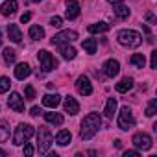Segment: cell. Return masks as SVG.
<instances>
[{
  "label": "cell",
  "instance_id": "obj_1",
  "mask_svg": "<svg viewBox=\"0 0 157 157\" xmlns=\"http://www.w3.org/2000/svg\"><path fill=\"white\" fill-rule=\"evenodd\" d=\"M100 124H102L100 115H98V113H89V115L82 120V129H80L82 139H83V140H91V139L98 133Z\"/></svg>",
  "mask_w": 157,
  "mask_h": 157
},
{
  "label": "cell",
  "instance_id": "obj_2",
  "mask_svg": "<svg viewBox=\"0 0 157 157\" xmlns=\"http://www.w3.org/2000/svg\"><path fill=\"white\" fill-rule=\"evenodd\" d=\"M118 43L124 44V46H129V48H137L140 43H142V35L135 30H120L118 35H117Z\"/></svg>",
  "mask_w": 157,
  "mask_h": 157
},
{
  "label": "cell",
  "instance_id": "obj_3",
  "mask_svg": "<svg viewBox=\"0 0 157 157\" xmlns=\"http://www.w3.org/2000/svg\"><path fill=\"white\" fill-rule=\"evenodd\" d=\"M33 133H35L33 126H30V124H19L17 129H15V135H13V144L21 146V144L28 142L33 137Z\"/></svg>",
  "mask_w": 157,
  "mask_h": 157
},
{
  "label": "cell",
  "instance_id": "obj_4",
  "mask_svg": "<svg viewBox=\"0 0 157 157\" xmlns=\"http://www.w3.org/2000/svg\"><path fill=\"white\" fill-rule=\"evenodd\" d=\"M52 133H50V129L48 128H44V126H41L39 128V133H37V148H39V153H46L48 150H50V146H52Z\"/></svg>",
  "mask_w": 157,
  "mask_h": 157
},
{
  "label": "cell",
  "instance_id": "obj_5",
  "mask_svg": "<svg viewBox=\"0 0 157 157\" xmlns=\"http://www.w3.org/2000/svg\"><path fill=\"white\" fill-rule=\"evenodd\" d=\"M133 126H135V117H133L131 109H129L128 105H124V107L120 109V115H118V128L124 129V131H128V129H131Z\"/></svg>",
  "mask_w": 157,
  "mask_h": 157
},
{
  "label": "cell",
  "instance_id": "obj_6",
  "mask_svg": "<svg viewBox=\"0 0 157 157\" xmlns=\"http://www.w3.org/2000/svg\"><path fill=\"white\" fill-rule=\"evenodd\" d=\"M37 59L41 61V68H43L44 72H50V70H54V68L57 67V61H56V59H54L46 50H39Z\"/></svg>",
  "mask_w": 157,
  "mask_h": 157
},
{
  "label": "cell",
  "instance_id": "obj_7",
  "mask_svg": "<svg viewBox=\"0 0 157 157\" xmlns=\"http://www.w3.org/2000/svg\"><path fill=\"white\" fill-rule=\"evenodd\" d=\"M131 142L137 150H150L151 148V137L148 133H135Z\"/></svg>",
  "mask_w": 157,
  "mask_h": 157
},
{
  "label": "cell",
  "instance_id": "obj_8",
  "mask_svg": "<svg viewBox=\"0 0 157 157\" xmlns=\"http://www.w3.org/2000/svg\"><path fill=\"white\" fill-rule=\"evenodd\" d=\"M78 39V33L72 32V30H65V32H59L57 35L52 37V44H65V43H72Z\"/></svg>",
  "mask_w": 157,
  "mask_h": 157
},
{
  "label": "cell",
  "instance_id": "obj_9",
  "mask_svg": "<svg viewBox=\"0 0 157 157\" xmlns=\"http://www.w3.org/2000/svg\"><path fill=\"white\" fill-rule=\"evenodd\" d=\"M76 89H78V93L83 94V96L93 94V85H91L87 76H80V78H78V80H76Z\"/></svg>",
  "mask_w": 157,
  "mask_h": 157
},
{
  "label": "cell",
  "instance_id": "obj_10",
  "mask_svg": "<svg viewBox=\"0 0 157 157\" xmlns=\"http://www.w3.org/2000/svg\"><path fill=\"white\" fill-rule=\"evenodd\" d=\"M8 105H10V109H13L15 113H22V111H24V98H22L19 93H11L10 98H8Z\"/></svg>",
  "mask_w": 157,
  "mask_h": 157
},
{
  "label": "cell",
  "instance_id": "obj_11",
  "mask_svg": "<svg viewBox=\"0 0 157 157\" xmlns=\"http://www.w3.org/2000/svg\"><path fill=\"white\" fill-rule=\"evenodd\" d=\"M104 72H105V76L115 78V76L120 72V65H118V61H117V59H107V61L104 63Z\"/></svg>",
  "mask_w": 157,
  "mask_h": 157
},
{
  "label": "cell",
  "instance_id": "obj_12",
  "mask_svg": "<svg viewBox=\"0 0 157 157\" xmlns=\"http://www.w3.org/2000/svg\"><path fill=\"white\" fill-rule=\"evenodd\" d=\"M63 107H65V113H68V115H78V113H80V104L76 102L74 96H67Z\"/></svg>",
  "mask_w": 157,
  "mask_h": 157
},
{
  "label": "cell",
  "instance_id": "obj_13",
  "mask_svg": "<svg viewBox=\"0 0 157 157\" xmlns=\"http://www.w3.org/2000/svg\"><path fill=\"white\" fill-rule=\"evenodd\" d=\"M68 21H74L78 15H80V4L76 0H67V11H65Z\"/></svg>",
  "mask_w": 157,
  "mask_h": 157
},
{
  "label": "cell",
  "instance_id": "obj_14",
  "mask_svg": "<svg viewBox=\"0 0 157 157\" xmlns=\"http://www.w3.org/2000/svg\"><path fill=\"white\" fill-rule=\"evenodd\" d=\"M59 104H61V96H59V94H44V96H43V105H44V107L56 109Z\"/></svg>",
  "mask_w": 157,
  "mask_h": 157
},
{
  "label": "cell",
  "instance_id": "obj_15",
  "mask_svg": "<svg viewBox=\"0 0 157 157\" xmlns=\"http://www.w3.org/2000/svg\"><path fill=\"white\" fill-rule=\"evenodd\" d=\"M30 74H32V68H30L28 63L17 65V68H15V78H17V80H24V78H28Z\"/></svg>",
  "mask_w": 157,
  "mask_h": 157
},
{
  "label": "cell",
  "instance_id": "obj_16",
  "mask_svg": "<svg viewBox=\"0 0 157 157\" xmlns=\"http://www.w3.org/2000/svg\"><path fill=\"white\" fill-rule=\"evenodd\" d=\"M17 8H19V2H17V0H8V2H4L2 4V8H0V10H2V15H13L15 11H17Z\"/></svg>",
  "mask_w": 157,
  "mask_h": 157
},
{
  "label": "cell",
  "instance_id": "obj_17",
  "mask_svg": "<svg viewBox=\"0 0 157 157\" xmlns=\"http://www.w3.org/2000/svg\"><path fill=\"white\" fill-rule=\"evenodd\" d=\"M8 35H10V39L13 43H21L22 41V33H21L17 24H8Z\"/></svg>",
  "mask_w": 157,
  "mask_h": 157
},
{
  "label": "cell",
  "instance_id": "obj_18",
  "mask_svg": "<svg viewBox=\"0 0 157 157\" xmlns=\"http://www.w3.org/2000/svg\"><path fill=\"white\" fill-rule=\"evenodd\" d=\"M113 6H115V15H117V19L124 21V19L129 17V10L124 6V2H117V4H113Z\"/></svg>",
  "mask_w": 157,
  "mask_h": 157
},
{
  "label": "cell",
  "instance_id": "obj_19",
  "mask_svg": "<svg viewBox=\"0 0 157 157\" xmlns=\"http://www.w3.org/2000/svg\"><path fill=\"white\" fill-rule=\"evenodd\" d=\"M131 87H133V80H131V78H128V76H126V78H122V80L115 85V89H117L118 93H128Z\"/></svg>",
  "mask_w": 157,
  "mask_h": 157
},
{
  "label": "cell",
  "instance_id": "obj_20",
  "mask_svg": "<svg viewBox=\"0 0 157 157\" xmlns=\"http://www.w3.org/2000/svg\"><path fill=\"white\" fill-rule=\"evenodd\" d=\"M44 120L48 124H54V126H61L63 124V115L61 113H44Z\"/></svg>",
  "mask_w": 157,
  "mask_h": 157
},
{
  "label": "cell",
  "instance_id": "obj_21",
  "mask_svg": "<svg viewBox=\"0 0 157 157\" xmlns=\"http://www.w3.org/2000/svg\"><path fill=\"white\" fill-rule=\"evenodd\" d=\"M70 139H72V135H70L68 129H61V131L56 135V142H57L59 146H67V144L70 142Z\"/></svg>",
  "mask_w": 157,
  "mask_h": 157
},
{
  "label": "cell",
  "instance_id": "obj_22",
  "mask_svg": "<svg viewBox=\"0 0 157 157\" xmlns=\"http://www.w3.org/2000/svg\"><path fill=\"white\" fill-rule=\"evenodd\" d=\"M115 111H117V100H115V98H109L107 104H105L104 115H105L107 118H113V117H115Z\"/></svg>",
  "mask_w": 157,
  "mask_h": 157
},
{
  "label": "cell",
  "instance_id": "obj_23",
  "mask_svg": "<svg viewBox=\"0 0 157 157\" xmlns=\"http://www.w3.org/2000/svg\"><path fill=\"white\" fill-rule=\"evenodd\" d=\"M59 52H61V56L65 59H74L76 57V50L72 46H68V44H59Z\"/></svg>",
  "mask_w": 157,
  "mask_h": 157
},
{
  "label": "cell",
  "instance_id": "obj_24",
  "mask_svg": "<svg viewBox=\"0 0 157 157\" xmlns=\"http://www.w3.org/2000/svg\"><path fill=\"white\" fill-rule=\"evenodd\" d=\"M30 37H32L33 41H41V39L44 37V30H43L41 26H37V24H33V26L30 28Z\"/></svg>",
  "mask_w": 157,
  "mask_h": 157
},
{
  "label": "cell",
  "instance_id": "obj_25",
  "mask_svg": "<svg viewBox=\"0 0 157 157\" xmlns=\"http://www.w3.org/2000/svg\"><path fill=\"white\" fill-rule=\"evenodd\" d=\"M10 139V124L6 120H0V142H6Z\"/></svg>",
  "mask_w": 157,
  "mask_h": 157
},
{
  "label": "cell",
  "instance_id": "obj_26",
  "mask_svg": "<svg viewBox=\"0 0 157 157\" xmlns=\"http://www.w3.org/2000/svg\"><path fill=\"white\" fill-rule=\"evenodd\" d=\"M87 30L91 33H102V32H107L109 30V24L107 22H96V24H91Z\"/></svg>",
  "mask_w": 157,
  "mask_h": 157
},
{
  "label": "cell",
  "instance_id": "obj_27",
  "mask_svg": "<svg viewBox=\"0 0 157 157\" xmlns=\"http://www.w3.org/2000/svg\"><path fill=\"white\" fill-rule=\"evenodd\" d=\"M129 63L135 65L137 68H144V65H146V57H144L142 54H133L131 59H129Z\"/></svg>",
  "mask_w": 157,
  "mask_h": 157
},
{
  "label": "cell",
  "instance_id": "obj_28",
  "mask_svg": "<svg viewBox=\"0 0 157 157\" xmlns=\"http://www.w3.org/2000/svg\"><path fill=\"white\" fill-rule=\"evenodd\" d=\"M82 46H83V50L87 54H94L96 52V39H85L82 43Z\"/></svg>",
  "mask_w": 157,
  "mask_h": 157
},
{
  "label": "cell",
  "instance_id": "obj_29",
  "mask_svg": "<svg viewBox=\"0 0 157 157\" xmlns=\"http://www.w3.org/2000/svg\"><path fill=\"white\" fill-rule=\"evenodd\" d=\"M15 59H17V52L13 48H6L4 50V61L6 63H15Z\"/></svg>",
  "mask_w": 157,
  "mask_h": 157
},
{
  "label": "cell",
  "instance_id": "obj_30",
  "mask_svg": "<svg viewBox=\"0 0 157 157\" xmlns=\"http://www.w3.org/2000/svg\"><path fill=\"white\" fill-rule=\"evenodd\" d=\"M155 111H157V100H155V98H151L144 113H146V117H153V115H155Z\"/></svg>",
  "mask_w": 157,
  "mask_h": 157
},
{
  "label": "cell",
  "instance_id": "obj_31",
  "mask_svg": "<svg viewBox=\"0 0 157 157\" xmlns=\"http://www.w3.org/2000/svg\"><path fill=\"white\" fill-rule=\"evenodd\" d=\"M10 85H11L10 78H6V76H2V78H0V93H6V91H10Z\"/></svg>",
  "mask_w": 157,
  "mask_h": 157
},
{
  "label": "cell",
  "instance_id": "obj_32",
  "mask_svg": "<svg viewBox=\"0 0 157 157\" xmlns=\"http://www.w3.org/2000/svg\"><path fill=\"white\" fill-rule=\"evenodd\" d=\"M24 96H26V100H33V98H35V89H33L32 85H26V89H24Z\"/></svg>",
  "mask_w": 157,
  "mask_h": 157
},
{
  "label": "cell",
  "instance_id": "obj_33",
  "mask_svg": "<svg viewBox=\"0 0 157 157\" xmlns=\"http://www.w3.org/2000/svg\"><path fill=\"white\" fill-rule=\"evenodd\" d=\"M50 24H52L54 28H61V26H63V21H61V17H52Z\"/></svg>",
  "mask_w": 157,
  "mask_h": 157
},
{
  "label": "cell",
  "instance_id": "obj_34",
  "mask_svg": "<svg viewBox=\"0 0 157 157\" xmlns=\"http://www.w3.org/2000/svg\"><path fill=\"white\" fill-rule=\"evenodd\" d=\"M150 67H151V68H155V67H157V52H155V50L151 52V61H150Z\"/></svg>",
  "mask_w": 157,
  "mask_h": 157
},
{
  "label": "cell",
  "instance_id": "obj_35",
  "mask_svg": "<svg viewBox=\"0 0 157 157\" xmlns=\"http://www.w3.org/2000/svg\"><path fill=\"white\" fill-rule=\"evenodd\" d=\"M24 155H28V157L33 155V146H32V144H26V146H24Z\"/></svg>",
  "mask_w": 157,
  "mask_h": 157
},
{
  "label": "cell",
  "instance_id": "obj_36",
  "mask_svg": "<svg viewBox=\"0 0 157 157\" xmlns=\"http://www.w3.org/2000/svg\"><path fill=\"white\" fill-rule=\"evenodd\" d=\"M124 157H139V151L137 150H128V151H124Z\"/></svg>",
  "mask_w": 157,
  "mask_h": 157
},
{
  "label": "cell",
  "instance_id": "obj_37",
  "mask_svg": "<svg viewBox=\"0 0 157 157\" xmlns=\"http://www.w3.org/2000/svg\"><path fill=\"white\" fill-rule=\"evenodd\" d=\"M30 19H32V15H30V13H24V15H22V17H21V22H22V24H24V22H28V21H30Z\"/></svg>",
  "mask_w": 157,
  "mask_h": 157
},
{
  "label": "cell",
  "instance_id": "obj_38",
  "mask_svg": "<svg viewBox=\"0 0 157 157\" xmlns=\"http://www.w3.org/2000/svg\"><path fill=\"white\" fill-rule=\"evenodd\" d=\"M146 21L151 22V24H155V17H153V13H148V15H146Z\"/></svg>",
  "mask_w": 157,
  "mask_h": 157
},
{
  "label": "cell",
  "instance_id": "obj_39",
  "mask_svg": "<svg viewBox=\"0 0 157 157\" xmlns=\"http://www.w3.org/2000/svg\"><path fill=\"white\" fill-rule=\"evenodd\" d=\"M39 113H41V109H39V107H32V111H30V115H32V117H37Z\"/></svg>",
  "mask_w": 157,
  "mask_h": 157
},
{
  "label": "cell",
  "instance_id": "obj_40",
  "mask_svg": "<svg viewBox=\"0 0 157 157\" xmlns=\"http://www.w3.org/2000/svg\"><path fill=\"white\" fill-rule=\"evenodd\" d=\"M0 155H8V153H6V151H4V150H0Z\"/></svg>",
  "mask_w": 157,
  "mask_h": 157
},
{
  "label": "cell",
  "instance_id": "obj_41",
  "mask_svg": "<svg viewBox=\"0 0 157 157\" xmlns=\"http://www.w3.org/2000/svg\"><path fill=\"white\" fill-rule=\"evenodd\" d=\"M0 46H2V33H0Z\"/></svg>",
  "mask_w": 157,
  "mask_h": 157
},
{
  "label": "cell",
  "instance_id": "obj_42",
  "mask_svg": "<svg viewBox=\"0 0 157 157\" xmlns=\"http://www.w3.org/2000/svg\"><path fill=\"white\" fill-rule=\"evenodd\" d=\"M32 2H35V4H37V2H41V0H32Z\"/></svg>",
  "mask_w": 157,
  "mask_h": 157
}]
</instances>
